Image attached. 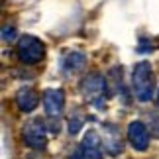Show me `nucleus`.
<instances>
[{"mask_svg": "<svg viewBox=\"0 0 159 159\" xmlns=\"http://www.w3.org/2000/svg\"><path fill=\"white\" fill-rule=\"evenodd\" d=\"M102 145H104V149L108 151L110 155H118L122 151V148H124L122 138H120V132L116 130L112 124L104 126V142H102Z\"/></svg>", "mask_w": 159, "mask_h": 159, "instance_id": "1a4fd4ad", "label": "nucleus"}, {"mask_svg": "<svg viewBox=\"0 0 159 159\" xmlns=\"http://www.w3.org/2000/svg\"><path fill=\"white\" fill-rule=\"evenodd\" d=\"M84 63H87V57H84V53L81 51H69L63 57V69L65 73H77V71H81Z\"/></svg>", "mask_w": 159, "mask_h": 159, "instance_id": "9d476101", "label": "nucleus"}, {"mask_svg": "<svg viewBox=\"0 0 159 159\" xmlns=\"http://www.w3.org/2000/svg\"><path fill=\"white\" fill-rule=\"evenodd\" d=\"M24 138H26V143L32 145L34 149H43L45 143H47L45 124L38 118L26 122V126H24Z\"/></svg>", "mask_w": 159, "mask_h": 159, "instance_id": "20e7f679", "label": "nucleus"}, {"mask_svg": "<svg viewBox=\"0 0 159 159\" xmlns=\"http://www.w3.org/2000/svg\"><path fill=\"white\" fill-rule=\"evenodd\" d=\"M132 87L134 93H136V98L139 102H149L153 98L155 93V77L153 71H151V65L148 61H139L136 63L132 71Z\"/></svg>", "mask_w": 159, "mask_h": 159, "instance_id": "f257e3e1", "label": "nucleus"}, {"mask_svg": "<svg viewBox=\"0 0 159 159\" xmlns=\"http://www.w3.org/2000/svg\"><path fill=\"white\" fill-rule=\"evenodd\" d=\"M16 102H18V108L22 112H34L39 104V94L32 87H22L16 93Z\"/></svg>", "mask_w": 159, "mask_h": 159, "instance_id": "6e6552de", "label": "nucleus"}, {"mask_svg": "<svg viewBox=\"0 0 159 159\" xmlns=\"http://www.w3.org/2000/svg\"><path fill=\"white\" fill-rule=\"evenodd\" d=\"M43 106L49 118H59L65 108V93L61 89H47L43 90Z\"/></svg>", "mask_w": 159, "mask_h": 159, "instance_id": "39448f33", "label": "nucleus"}, {"mask_svg": "<svg viewBox=\"0 0 159 159\" xmlns=\"http://www.w3.org/2000/svg\"><path fill=\"white\" fill-rule=\"evenodd\" d=\"M128 142L132 143V148L136 151H145L149 145V130L145 128L143 122H132L128 126Z\"/></svg>", "mask_w": 159, "mask_h": 159, "instance_id": "423d86ee", "label": "nucleus"}, {"mask_svg": "<svg viewBox=\"0 0 159 159\" xmlns=\"http://www.w3.org/2000/svg\"><path fill=\"white\" fill-rule=\"evenodd\" d=\"M157 102H159V93H157Z\"/></svg>", "mask_w": 159, "mask_h": 159, "instance_id": "4468645a", "label": "nucleus"}, {"mask_svg": "<svg viewBox=\"0 0 159 159\" xmlns=\"http://www.w3.org/2000/svg\"><path fill=\"white\" fill-rule=\"evenodd\" d=\"M81 93L87 98V102L96 106H102V98L106 96V79L100 73H90L83 79Z\"/></svg>", "mask_w": 159, "mask_h": 159, "instance_id": "7ed1b4c3", "label": "nucleus"}, {"mask_svg": "<svg viewBox=\"0 0 159 159\" xmlns=\"http://www.w3.org/2000/svg\"><path fill=\"white\" fill-rule=\"evenodd\" d=\"M81 126H83V116H77V120H71L69 132H71V134H77L79 130H81Z\"/></svg>", "mask_w": 159, "mask_h": 159, "instance_id": "9b49d317", "label": "nucleus"}, {"mask_svg": "<svg viewBox=\"0 0 159 159\" xmlns=\"http://www.w3.org/2000/svg\"><path fill=\"white\" fill-rule=\"evenodd\" d=\"M151 130H153V136L155 138H159V118H151Z\"/></svg>", "mask_w": 159, "mask_h": 159, "instance_id": "ddd939ff", "label": "nucleus"}, {"mask_svg": "<svg viewBox=\"0 0 159 159\" xmlns=\"http://www.w3.org/2000/svg\"><path fill=\"white\" fill-rule=\"evenodd\" d=\"M2 39L4 41H14L16 39V30L14 28H4L2 30Z\"/></svg>", "mask_w": 159, "mask_h": 159, "instance_id": "f8f14e48", "label": "nucleus"}, {"mask_svg": "<svg viewBox=\"0 0 159 159\" xmlns=\"http://www.w3.org/2000/svg\"><path fill=\"white\" fill-rule=\"evenodd\" d=\"M18 57L22 63L28 65H35L45 57V43L41 39H38L35 35H22L18 39Z\"/></svg>", "mask_w": 159, "mask_h": 159, "instance_id": "f03ea898", "label": "nucleus"}, {"mask_svg": "<svg viewBox=\"0 0 159 159\" xmlns=\"http://www.w3.org/2000/svg\"><path fill=\"white\" fill-rule=\"evenodd\" d=\"M79 149L83 153V159H102V139L98 136V132L89 130L83 143L79 145Z\"/></svg>", "mask_w": 159, "mask_h": 159, "instance_id": "0eeeda50", "label": "nucleus"}]
</instances>
